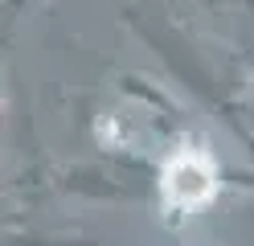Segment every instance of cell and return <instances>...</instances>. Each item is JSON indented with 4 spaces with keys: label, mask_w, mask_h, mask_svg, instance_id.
Masks as SVG:
<instances>
[{
    "label": "cell",
    "mask_w": 254,
    "mask_h": 246,
    "mask_svg": "<svg viewBox=\"0 0 254 246\" xmlns=\"http://www.w3.org/2000/svg\"><path fill=\"white\" fill-rule=\"evenodd\" d=\"M217 164L205 148H181L172 152L164 172H160V197H164V209L177 213V218H193L205 205L213 201L217 193Z\"/></svg>",
    "instance_id": "cell-1"
}]
</instances>
